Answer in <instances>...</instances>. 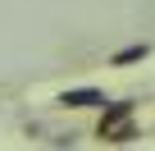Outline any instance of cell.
<instances>
[{
    "mask_svg": "<svg viewBox=\"0 0 155 151\" xmlns=\"http://www.w3.org/2000/svg\"><path fill=\"white\" fill-rule=\"evenodd\" d=\"M101 137H105V142H128V137H132V105H128V101L105 105V115H101Z\"/></svg>",
    "mask_w": 155,
    "mask_h": 151,
    "instance_id": "1",
    "label": "cell"
},
{
    "mask_svg": "<svg viewBox=\"0 0 155 151\" xmlns=\"http://www.w3.org/2000/svg\"><path fill=\"white\" fill-rule=\"evenodd\" d=\"M59 105H73V110L101 105V110H105L110 101H105V92H101V87H73V92H64V96H59Z\"/></svg>",
    "mask_w": 155,
    "mask_h": 151,
    "instance_id": "2",
    "label": "cell"
},
{
    "mask_svg": "<svg viewBox=\"0 0 155 151\" xmlns=\"http://www.w3.org/2000/svg\"><path fill=\"white\" fill-rule=\"evenodd\" d=\"M137 60H146V46H123L114 55V64H137Z\"/></svg>",
    "mask_w": 155,
    "mask_h": 151,
    "instance_id": "3",
    "label": "cell"
}]
</instances>
